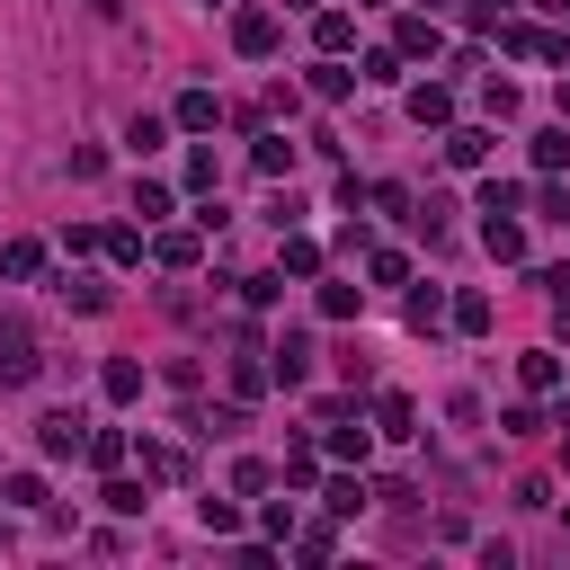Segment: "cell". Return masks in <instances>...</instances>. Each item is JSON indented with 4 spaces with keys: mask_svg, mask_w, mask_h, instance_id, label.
Instances as JSON below:
<instances>
[{
    "mask_svg": "<svg viewBox=\"0 0 570 570\" xmlns=\"http://www.w3.org/2000/svg\"><path fill=\"white\" fill-rule=\"evenodd\" d=\"M36 374H45V347H36L18 321H0V392H27Z\"/></svg>",
    "mask_w": 570,
    "mask_h": 570,
    "instance_id": "obj_1",
    "label": "cell"
},
{
    "mask_svg": "<svg viewBox=\"0 0 570 570\" xmlns=\"http://www.w3.org/2000/svg\"><path fill=\"white\" fill-rule=\"evenodd\" d=\"M80 445H89V419H80V410H45V419H36V454L62 463V454H80Z\"/></svg>",
    "mask_w": 570,
    "mask_h": 570,
    "instance_id": "obj_2",
    "label": "cell"
},
{
    "mask_svg": "<svg viewBox=\"0 0 570 570\" xmlns=\"http://www.w3.org/2000/svg\"><path fill=\"white\" fill-rule=\"evenodd\" d=\"M499 45L525 53V62H570V36H543V27H508V18H499Z\"/></svg>",
    "mask_w": 570,
    "mask_h": 570,
    "instance_id": "obj_3",
    "label": "cell"
},
{
    "mask_svg": "<svg viewBox=\"0 0 570 570\" xmlns=\"http://www.w3.org/2000/svg\"><path fill=\"white\" fill-rule=\"evenodd\" d=\"M481 249H490L499 267H525V223H517V214H481Z\"/></svg>",
    "mask_w": 570,
    "mask_h": 570,
    "instance_id": "obj_4",
    "label": "cell"
},
{
    "mask_svg": "<svg viewBox=\"0 0 570 570\" xmlns=\"http://www.w3.org/2000/svg\"><path fill=\"white\" fill-rule=\"evenodd\" d=\"M232 45L258 62V53H276V9H232Z\"/></svg>",
    "mask_w": 570,
    "mask_h": 570,
    "instance_id": "obj_5",
    "label": "cell"
},
{
    "mask_svg": "<svg viewBox=\"0 0 570 570\" xmlns=\"http://www.w3.org/2000/svg\"><path fill=\"white\" fill-rule=\"evenodd\" d=\"M303 374H312V338H303V330H285V338L267 347V383H303Z\"/></svg>",
    "mask_w": 570,
    "mask_h": 570,
    "instance_id": "obj_6",
    "label": "cell"
},
{
    "mask_svg": "<svg viewBox=\"0 0 570 570\" xmlns=\"http://www.w3.org/2000/svg\"><path fill=\"white\" fill-rule=\"evenodd\" d=\"M436 45H445V36H436V18H401V27H392V53H401V62H428Z\"/></svg>",
    "mask_w": 570,
    "mask_h": 570,
    "instance_id": "obj_7",
    "label": "cell"
},
{
    "mask_svg": "<svg viewBox=\"0 0 570 570\" xmlns=\"http://www.w3.org/2000/svg\"><path fill=\"white\" fill-rule=\"evenodd\" d=\"M303 89H312V98H330V107H338V98H347V89H356V71H347V62H338V53H321V62H312V71H303Z\"/></svg>",
    "mask_w": 570,
    "mask_h": 570,
    "instance_id": "obj_8",
    "label": "cell"
},
{
    "mask_svg": "<svg viewBox=\"0 0 570 570\" xmlns=\"http://www.w3.org/2000/svg\"><path fill=\"white\" fill-rule=\"evenodd\" d=\"M410 125H454V89L445 80H419L410 89Z\"/></svg>",
    "mask_w": 570,
    "mask_h": 570,
    "instance_id": "obj_9",
    "label": "cell"
},
{
    "mask_svg": "<svg viewBox=\"0 0 570 570\" xmlns=\"http://www.w3.org/2000/svg\"><path fill=\"white\" fill-rule=\"evenodd\" d=\"M365 445H374V428H365L356 410H338V419H330V454H338V463H365Z\"/></svg>",
    "mask_w": 570,
    "mask_h": 570,
    "instance_id": "obj_10",
    "label": "cell"
},
{
    "mask_svg": "<svg viewBox=\"0 0 570 570\" xmlns=\"http://www.w3.org/2000/svg\"><path fill=\"white\" fill-rule=\"evenodd\" d=\"M445 160H454V169H481V160H490V134H481V125H445Z\"/></svg>",
    "mask_w": 570,
    "mask_h": 570,
    "instance_id": "obj_11",
    "label": "cell"
},
{
    "mask_svg": "<svg viewBox=\"0 0 570 570\" xmlns=\"http://www.w3.org/2000/svg\"><path fill=\"white\" fill-rule=\"evenodd\" d=\"M374 428H383V436H419V401H410V392H383V401H374Z\"/></svg>",
    "mask_w": 570,
    "mask_h": 570,
    "instance_id": "obj_12",
    "label": "cell"
},
{
    "mask_svg": "<svg viewBox=\"0 0 570 570\" xmlns=\"http://www.w3.org/2000/svg\"><path fill=\"white\" fill-rule=\"evenodd\" d=\"M312 45H321V53H347V45H356V18H347V9H321V18H312Z\"/></svg>",
    "mask_w": 570,
    "mask_h": 570,
    "instance_id": "obj_13",
    "label": "cell"
},
{
    "mask_svg": "<svg viewBox=\"0 0 570 570\" xmlns=\"http://www.w3.org/2000/svg\"><path fill=\"white\" fill-rule=\"evenodd\" d=\"M0 276H9V285L45 276V249H36V240H0Z\"/></svg>",
    "mask_w": 570,
    "mask_h": 570,
    "instance_id": "obj_14",
    "label": "cell"
},
{
    "mask_svg": "<svg viewBox=\"0 0 570 570\" xmlns=\"http://www.w3.org/2000/svg\"><path fill=\"white\" fill-rule=\"evenodd\" d=\"M401 321H410V330H436V321H445V285H410Z\"/></svg>",
    "mask_w": 570,
    "mask_h": 570,
    "instance_id": "obj_15",
    "label": "cell"
},
{
    "mask_svg": "<svg viewBox=\"0 0 570 570\" xmlns=\"http://www.w3.org/2000/svg\"><path fill=\"white\" fill-rule=\"evenodd\" d=\"M517 383H525V392H552V383H561V356H552V347L517 356Z\"/></svg>",
    "mask_w": 570,
    "mask_h": 570,
    "instance_id": "obj_16",
    "label": "cell"
},
{
    "mask_svg": "<svg viewBox=\"0 0 570 570\" xmlns=\"http://www.w3.org/2000/svg\"><path fill=\"white\" fill-rule=\"evenodd\" d=\"M98 383H107V401H142V365H134V356H107Z\"/></svg>",
    "mask_w": 570,
    "mask_h": 570,
    "instance_id": "obj_17",
    "label": "cell"
},
{
    "mask_svg": "<svg viewBox=\"0 0 570 570\" xmlns=\"http://www.w3.org/2000/svg\"><path fill=\"white\" fill-rule=\"evenodd\" d=\"M321 499H330V517H356V508H365L374 490H365L356 472H338V481H321Z\"/></svg>",
    "mask_w": 570,
    "mask_h": 570,
    "instance_id": "obj_18",
    "label": "cell"
},
{
    "mask_svg": "<svg viewBox=\"0 0 570 570\" xmlns=\"http://www.w3.org/2000/svg\"><path fill=\"white\" fill-rule=\"evenodd\" d=\"M214 116H223L214 89H187V98H178V125H187V134H214Z\"/></svg>",
    "mask_w": 570,
    "mask_h": 570,
    "instance_id": "obj_19",
    "label": "cell"
},
{
    "mask_svg": "<svg viewBox=\"0 0 570 570\" xmlns=\"http://www.w3.org/2000/svg\"><path fill=\"white\" fill-rule=\"evenodd\" d=\"M561 160H570V125H543V134H534V169H543V178H552V169H561Z\"/></svg>",
    "mask_w": 570,
    "mask_h": 570,
    "instance_id": "obj_20",
    "label": "cell"
},
{
    "mask_svg": "<svg viewBox=\"0 0 570 570\" xmlns=\"http://www.w3.org/2000/svg\"><path fill=\"white\" fill-rule=\"evenodd\" d=\"M151 249H160V267H196V258H205V240H196V232H160Z\"/></svg>",
    "mask_w": 570,
    "mask_h": 570,
    "instance_id": "obj_21",
    "label": "cell"
},
{
    "mask_svg": "<svg viewBox=\"0 0 570 570\" xmlns=\"http://www.w3.org/2000/svg\"><path fill=\"white\" fill-rule=\"evenodd\" d=\"M62 303H71V312H107V303H116V294H107V285H98V276H62Z\"/></svg>",
    "mask_w": 570,
    "mask_h": 570,
    "instance_id": "obj_22",
    "label": "cell"
},
{
    "mask_svg": "<svg viewBox=\"0 0 570 570\" xmlns=\"http://www.w3.org/2000/svg\"><path fill=\"white\" fill-rule=\"evenodd\" d=\"M445 321H454V330H472V338H481V330H490V294H454V303H445Z\"/></svg>",
    "mask_w": 570,
    "mask_h": 570,
    "instance_id": "obj_23",
    "label": "cell"
},
{
    "mask_svg": "<svg viewBox=\"0 0 570 570\" xmlns=\"http://www.w3.org/2000/svg\"><path fill=\"white\" fill-rule=\"evenodd\" d=\"M142 481H187V454L178 445H142Z\"/></svg>",
    "mask_w": 570,
    "mask_h": 570,
    "instance_id": "obj_24",
    "label": "cell"
},
{
    "mask_svg": "<svg viewBox=\"0 0 570 570\" xmlns=\"http://www.w3.org/2000/svg\"><path fill=\"white\" fill-rule=\"evenodd\" d=\"M276 481H285V490H312V481H321V454H312V445H294V454L276 463Z\"/></svg>",
    "mask_w": 570,
    "mask_h": 570,
    "instance_id": "obj_25",
    "label": "cell"
},
{
    "mask_svg": "<svg viewBox=\"0 0 570 570\" xmlns=\"http://www.w3.org/2000/svg\"><path fill=\"white\" fill-rule=\"evenodd\" d=\"M294 169V142L285 134H258V178H285Z\"/></svg>",
    "mask_w": 570,
    "mask_h": 570,
    "instance_id": "obj_26",
    "label": "cell"
},
{
    "mask_svg": "<svg viewBox=\"0 0 570 570\" xmlns=\"http://www.w3.org/2000/svg\"><path fill=\"white\" fill-rule=\"evenodd\" d=\"M98 249H107V258H116V267H134V258H142V223H116V232H107V240H98Z\"/></svg>",
    "mask_w": 570,
    "mask_h": 570,
    "instance_id": "obj_27",
    "label": "cell"
},
{
    "mask_svg": "<svg viewBox=\"0 0 570 570\" xmlns=\"http://www.w3.org/2000/svg\"><path fill=\"white\" fill-rule=\"evenodd\" d=\"M285 276H321V240H303V232H285Z\"/></svg>",
    "mask_w": 570,
    "mask_h": 570,
    "instance_id": "obj_28",
    "label": "cell"
},
{
    "mask_svg": "<svg viewBox=\"0 0 570 570\" xmlns=\"http://www.w3.org/2000/svg\"><path fill=\"white\" fill-rule=\"evenodd\" d=\"M267 392V365L258 356H232V401H258Z\"/></svg>",
    "mask_w": 570,
    "mask_h": 570,
    "instance_id": "obj_29",
    "label": "cell"
},
{
    "mask_svg": "<svg viewBox=\"0 0 570 570\" xmlns=\"http://www.w3.org/2000/svg\"><path fill=\"white\" fill-rule=\"evenodd\" d=\"M80 454H89L98 472H116V463H125V436H116V428H89V445H80Z\"/></svg>",
    "mask_w": 570,
    "mask_h": 570,
    "instance_id": "obj_30",
    "label": "cell"
},
{
    "mask_svg": "<svg viewBox=\"0 0 570 570\" xmlns=\"http://www.w3.org/2000/svg\"><path fill=\"white\" fill-rule=\"evenodd\" d=\"M0 499H9V508H45V472H9Z\"/></svg>",
    "mask_w": 570,
    "mask_h": 570,
    "instance_id": "obj_31",
    "label": "cell"
},
{
    "mask_svg": "<svg viewBox=\"0 0 570 570\" xmlns=\"http://www.w3.org/2000/svg\"><path fill=\"white\" fill-rule=\"evenodd\" d=\"M365 267H374V285H410V258L401 249H365Z\"/></svg>",
    "mask_w": 570,
    "mask_h": 570,
    "instance_id": "obj_32",
    "label": "cell"
},
{
    "mask_svg": "<svg viewBox=\"0 0 570 570\" xmlns=\"http://www.w3.org/2000/svg\"><path fill=\"white\" fill-rule=\"evenodd\" d=\"M356 303H365V285H321V312L330 321H356Z\"/></svg>",
    "mask_w": 570,
    "mask_h": 570,
    "instance_id": "obj_33",
    "label": "cell"
},
{
    "mask_svg": "<svg viewBox=\"0 0 570 570\" xmlns=\"http://www.w3.org/2000/svg\"><path fill=\"white\" fill-rule=\"evenodd\" d=\"M134 214H142V223H160V214H169V187H160V178H142V187H134Z\"/></svg>",
    "mask_w": 570,
    "mask_h": 570,
    "instance_id": "obj_34",
    "label": "cell"
},
{
    "mask_svg": "<svg viewBox=\"0 0 570 570\" xmlns=\"http://www.w3.org/2000/svg\"><path fill=\"white\" fill-rule=\"evenodd\" d=\"M517 205H525V187H508V178H490V187H481V214H517Z\"/></svg>",
    "mask_w": 570,
    "mask_h": 570,
    "instance_id": "obj_35",
    "label": "cell"
},
{
    "mask_svg": "<svg viewBox=\"0 0 570 570\" xmlns=\"http://www.w3.org/2000/svg\"><path fill=\"white\" fill-rule=\"evenodd\" d=\"M267 481H276V463H258V454H240V463H232V490H267Z\"/></svg>",
    "mask_w": 570,
    "mask_h": 570,
    "instance_id": "obj_36",
    "label": "cell"
},
{
    "mask_svg": "<svg viewBox=\"0 0 570 570\" xmlns=\"http://www.w3.org/2000/svg\"><path fill=\"white\" fill-rule=\"evenodd\" d=\"M98 499H107V508H116V517H142V481H107V490H98Z\"/></svg>",
    "mask_w": 570,
    "mask_h": 570,
    "instance_id": "obj_37",
    "label": "cell"
},
{
    "mask_svg": "<svg viewBox=\"0 0 570 570\" xmlns=\"http://www.w3.org/2000/svg\"><path fill=\"white\" fill-rule=\"evenodd\" d=\"M294 552H303V561H330V552H338V534H330V525H303V534H294Z\"/></svg>",
    "mask_w": 570,
    "mask_h": 570,
    "instance_id": "obj_38",
    "label": "cell"
},
{
    "mask_svg": "<svg viewBox=\"0 0 570 570\" xmlns=\"http://www.w3.org/2000/svg\"><path fill=\"white\" fill-rule=\"evenodd\" d=\"M356 80H383V89H392V80H401V53H365V62H356Z\"/></svg>",
    "mask_w": 570,
    "mask_h": 570,
    "instance_id": "obj_39",
    "label": "cell"
},
{
    "mask_svg": "<svg viewBox=\"0 0 570 570\" xmlns=\"http://www.w3.org/2000/svg\"><path fill=\"white\" fill-rule=\"evenodd\" d=\"M160 134H169L160 116H134V125H125V142H134V151H160Z\"/></svg>",
    "mask_w": 570,
    "mask_h": 570,
    "instance_id": "obj_40",
    "label": "cell"
},
{
    "mask_svg": "<svg viewBox=\"0 0 570 570\" xmlns=\"http://www.w3.org/2000/svg\"><path fill=\"white\" fill-rule=\"evenodd\" d=\"M196 517H205V534H232V525H240V508H232V499H205Z\"/></svg>",
    "mask_w": 570,
    "mask_h": 570,
    "instance_id": "obj_41",
    "label": "cell"
},
{
    "mask_svg": "<svg viewBox=\"0 0 570 570\" xmlns=\"http://www.w3.org/2000/svg\"><path fill=\"white\" fill-rule=\"evenodd\" d=\"M534 214H552V223H570V187H552V178H543V187H534Z\"/></svg>",
    "mask_w": 570,
    "mask_h": 570,
    "instance_id": "obj_42",
    "label": "cell"
},
{
    "mask_svg": "<svg viewBox=\"0 0 570 570\" xmlns=\"http://www.w3.org/2000/svg\"><path fill=\"white\" fill-rule=\"evenodd\" d=\"M508 9H517V0H472V27H499Z\"/></svg>",
    "mask_w": 570,
    "mask_h": 570,
    "instance_id": "obj_43",
    "label": "cell"
},
{
    "mask_svg": "<svg viewBox=\"0 0 570 570\" xmlns=\"http://www.w3.org/2000/svg\"><path fill=\"white\" fill-rule=\"evenodd\" d=\"M561 125H570V71H561Z\"/></svg>",
    "mask_w": 570,
    "mask_h": 570,
    "instance_id": "obj_44",
    "label": "cell"
},
{
    "mask_svg": "<svg viewBox=\"0 0 570 570\" xmlns=\"http://www.w3.org/2000/svg\"><path fill=\"white\" fill-rule=\"evenodd\" d=\"M543 9H561V27H570V0H543Z\"/></svg>",
    "mask_w": 570,
    "mask_h": 570,
    "instance_id": "obj_45",
    "label": "cell"
},
{
    "mask_svg": "<svg viewBox=\"0 0 570 570\" xmlns=\"http://www.w3.org/2000/svg\"><path fill=\"white\" fill-rule=\"evenodd\" d=\"M356 9H383V0H356Z\"/></svg>",
    "mask_w": 570,
    "mask_h": 570,
    "instance_id": "obj_46",
    "label": "cell"
},
{
    "mask_svg": "<svg viewBox=\"0 0 570 570\" xmlns=\"http://www.w3.org/2000/svg\"><path fill=\"white\" fill-rule=\"evenodd\" d=\"M294 9H312V0H294Z\"/></svg>",
    "mask_w": 570,
    "mask_h": 570,
    "instance_id": "obj_47",
    "label": "cell"
}]
</instances>
